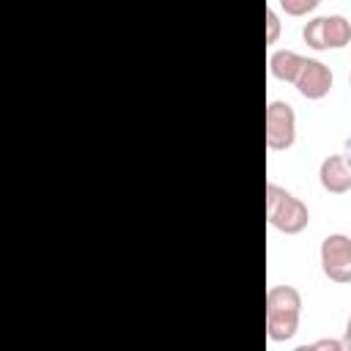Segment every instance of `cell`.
<instances>
[{
	"label": "cell",
	"mask_w": 351,
	"mask_h": 351,
	"mask_svg": "<svg viewBox=\"0 0 351 351\" xmlns=\"http://www.w3.org/2000/svg\"><path fill=\"white\" fill-rule=\"evenodd\" d=\"M266 219L271 228H277L280 233H288V236H296L307 228L310 222V211L307 206L293 197L288 189L277 186L274 181L266 184Z\"/></svg>",
	"instance_id": "6da1fadb"
},
{
	"label": "cell",
	"mask_w": 351,
	"mask_h": 351,
	"mask_svg": "<svg viewBox=\"0 0 351 351\" xmlns=\"http://www.w3.org/2000/svg\"><path fill=\"white\" fill-rule=\"evenodd\" d=\"M296 140V112L288 101L266 104V145L271 151H285Z\"/></svg>",
	"instance_id": "7a4b0ae2"
},
{
	"label": "cell",
	"mask_w": 351,
	"mask_h": 351,
	"mask_svg": "<svg viewBox=\"0 0 351 351\" xmlns=\"http://www.w3.org/2000/svg\"><path fill=\"white\" fill-rule=\"evenodd\" d=\"M321 269L332 282H351V239L346 233H329L321 241Z\"/></svg>",
	"instance_id": "3957f363"
},
{
	"label": "cell",
	"mask_w": 351,
	"mask_h": 351,
	"mask_svg": "<svg viewBox=\"0 0 351 351\" xmlns=\"http://www.w3.org/2000/svg\"><path fill=\"white\" fill-rule=\"evenodd\" d=\"M332 82H335V77H332V69L326 63H321L315 58H304V66H302L293 85L304 99L318 101L332 90Z\"/></svg>",
	"instance_id": "277c9868"
},
{
	"label": "cell",
	"mask_w": 351,
	"mask_h": 351,
	"mask_svg": "<svg viewBox=\"0 0 351 351\" xmlns=\"http://www.w3.org/2000/svg\"><path fill=\"white\" fill-rule=\"evenodd\" d=\"M318 178H321V186L332 195L348 192L351 189V159L343 156V154L326 156L318 167Z\"/></svg>",
	"instance_id": "5b68a950"
},
{
	"label": "cell",
	"mask_w": 351,
	"mask_h": 351,
	"mask_svg": "<svg viewBox=\"0 0 351 351\" xmlns=\"http://www.w3.org/2000/svg\"><path fill=\"white\" fill-rule=\"evenodd\" d=\"M302 66H304V58L293 49H277L269 55V71L280 82H296Z\"/></svg>",
	"instance_id": "8992f818"
},
{
	"label": "cell",
	"mask_w": 351,
	"mask_h": 351,
	"mask_svg": "<svg viewBox=\"0 0 351 351\" xmlns=\"http://www.w3.org/2000/svg\"><path fill=\"white\" fill-rule=\"evenodd\" d=\"M266 313H302V293L293 285H274L266 293Z\"/></svg>",
	"instance_id": "52a82bcc"
},
{
	"label": "cell",
	"mask_w": 351,
	"mask_h": 351,
	"mask_svg": "<svg viewBox=\"0 0 351 351\" xmlns=\"http://www.w3.org/2000/svg\"><path fill=\"white\" fill-rule=\"evenodd\" d=\"M299 332V313H266V335L271 343H285Z\"/></svg>",
	"instance_id": "ba28073f"
},
{
	"label": "cell",
	"mask_w": 351,
	"mask_h": 351,
	"mask_svg": "<svg viewBox=\"0 0 351 351\" xmlns=\"http://www.w3.org/2000/svg\"><path fill=\"white\" fill-rule=\"evenodd\" d=\"M351 41V22L343 14H329L326 16V47L340 49Z\"/></svg>",
	"instance_id": "9c48e42d"
},
{
	"label": "cell",
	"mask_w": 351,
	"mask_h": 351,
	"mask_svg": "<svg viewBox=\"0 0 351 351\" xmlns=\"http://www.w3.org/2000/svg\"><path fill=\"white\" fill-rule=\"evenodd\" d=\"M302 38H304V44L307 47H313V49H329L326 47V16H313L304 27H302Z\"/></svg>",
	"instance_id": "30bf717a"
},
{
	"label": "cell",
	"mask_w": 351,
	"mask_h": 351,
	"mask_svg": "<svg viewBox=\"0 0 351 351\" xmlns=\"http://www.w3.org/2000/svg\"><path fill=\"white\" fill-rule=\"evenodd\" d=\"M318 3H321V0H280L282 11H285L288 16H304V14L315 11Z\"/></svg>",
	"instance_id": "8fae6325"
},
{
	"label": "cell",
	"mask_w": 351,
	"mask_h": 351,
	"mask_svg": "<svg viewBox=\"0 0 351 351\" xmlns=\"http://www.w3.org/2000/svg\"><path fill=\"white\" fill-rule=\"evenodd\" d=\"M346 343L343 340H318V343H307V346H299L296 351H343Z\"/></svg>",
	"instance_id": "7c38bea8"
},
{
	"label": "cell",
	"mask_w": 351,
	"mask_h": 351,
	"mask_svg": "<svg viewBox=\"0 0 351 351\" xmlns=\"http://www.w3.org/2000/svg\"><path fill=\"white\" fill-rule=\"evenodd\" d=\"M277 36H280V16H277L274 8H269V11H266V41L274 44Z\"/></svg>",
	"instance_id": "4fadbf2b"
},
{
	"label": "cell",
	"mask_w": 351,
	"mask_h": 351,
	"mask_svg": "<svg viewBox=\"0 0 351 351\" xmlns=\"http://www.w3.org/2000/svg\"><path fill=\"white\" fill-rule=\"evenodd\" d=\"M343 343H346V348H351V315L346 321V337H343Z\"/></svg>",
	"instance_id": "5bb4252c"
},
{
	"label": "cell",
	"mask_w": 351,
	"mask_h": 351,
	"mask_svg": "<svg viewBox=\"0 0 351 351\" xmlns=\"http://www.w3.org/2000/svg\"><path fill=\"white\" fill-rule=\"evenodd\" d=\"M346 148H348V156H351V137L346 140Z\"/></svg>",
	"instance_id": "9a60e30c"
},
{
	"label": "cell",
	"mask_w": 351,
	"mask_h": 351,
	"mask_svg": "<svg viewBox=\"0 0 351 351\" xmlns=\"http://www.w3.org/2000/svg\"><path fill=\"white\" fill-rule=\"evenodd\" d=\"M348 85H351V77H348Z\"/></svg>",
	"instance_id": "2e32d148"
}]
</instances>
